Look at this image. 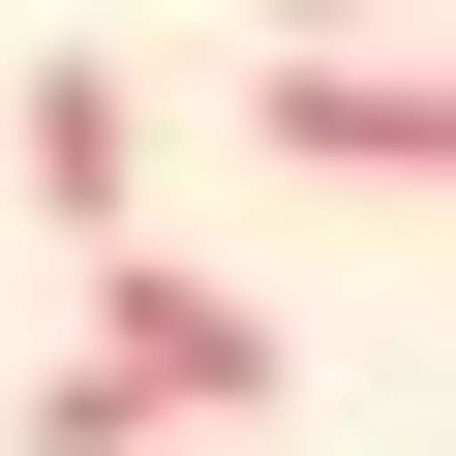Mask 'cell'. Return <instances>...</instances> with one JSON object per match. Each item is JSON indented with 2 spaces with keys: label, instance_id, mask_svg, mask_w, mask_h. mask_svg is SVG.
Listing matches in <instances>:
<instances>
[{
  "label": "cell",
  "instance_id": "obj_1",
  "mask_svg": "<svg viewBox=\"0 0 456 456\" xmlns=\"http://www.w3.org/2000/svg\"><path fill=\"white\" fill-rule=\"evenodd\" d=\"M92 365H122L152 426H244V395H274V305L183 274V244H92Z\"/></svg>",
  "mask_w": 456,
  "mask_h": 456
},
{
  "label": "cell",
  "instance_id": "obj_2",
  "mask_svg": "<svg viewBox=\"0 0 456 456\" xmlns=\"http://www.w3.org/2000/svg\"><path fill=\"white\" fill-rule=\"evenodd\" d=\"M244 122H274V183H456V61H244Z\"/></svg>",
  "mask_w": 456,
  "mask_h": 456
},
{
  "label": "cell",
  "instance_id": "obj_3",
  "mask_svg": "<svg viewBox=\"0 0 456 456\" xmlns=\"http://www.w3.org/2000/svg\"><path fill=\"white\" fill-rule=\"evenodd\" d=\"M31 213H61V244L152 213V92H122V61H31Z\"/></svg>",
  "mask_w": 456,
  "mask_h": 456
},
{
  "label": "cell",
  "instance_id": "obj_4",
  "mask_svg": "<svg viewBox=\"0 0 456 456\" xmlns=\"http://www.w3.org/2000/svg\"><path fill=\"white\" fill-rule=\"evenodd\" d=\"M274 31H305V61H395V31H426V0H274Z\"/></svg>",
  "mask_w": 456,
  "mask_h": 456
}]
</instances>
